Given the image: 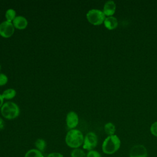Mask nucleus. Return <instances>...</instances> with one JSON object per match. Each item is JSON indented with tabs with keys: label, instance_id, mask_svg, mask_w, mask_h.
Masks as SVG:
<instances>
[{
	"label": "nucleus",
	"instance_id": "1",
	"mask_svg": "<svg viewBox=\"0 0 157 157\" xmlns=\"http://www.w3.org/2000/svg\"><path fill=\"white\" fill-rule=\"evenodd\" d=\"M84 137L82 132L76 129L69 130L66 134L65 137V142L66 145L74 149L78 148L83 145Z\"/></svg>",
	"mask_w": 157,
	"mask_h": 157
},
{
	"label": "nucleus",
	"instance_id": "2",
	"mask_svg": "<svg viewBox=\"0 0 157 157\" xmlns=\"http://www.w3.org/2000/svg\"><path fill=\"white\" fill-rule=\"evenodd\" d=\"M121 145L120 138L115 134L107 136L102 144V150L107 155H112L116 153Z\"/></svg>",
	"mask_w": 157,
	"mask_h": 157
},
{
	"label": "nucleus",
	"instance_id": "3",
	"mask_svg": "<svg viewBox=\"0 0 157 157\" xmlns=\"http://www.w3.org/2000/svg\"><path fill=\"white\" fill-rule=\"evenodd\" d=\"M1 112L4 118L8 120H12L19 115L20 109L15 103L7 102L4 103L1 107Z\"/></svg>",
	"mask_w": 157,
	"mask_h": 157
},
{
	"label": "nucleus",
	"instance_id": "4",
	"mask_svg": "<svg viewBox=\"0 0 157 157\" xmlns=\"http://www.w3.org/2000/svg\"><path fill=\"white\" fill-rule=\"evenodd\" d=\"M86 18L88 21L92 25L98 26L104 23L105 19V15L103 11L99 9H91L90 10L86 15Z\"/></svg>",
	"mask_w": 157,
	"mask_h": 157
},
{
	"label": "nucleus",
	"instance_id": "5",
	"mask_svg": "<svg viewBox=\"0 0 157 157\" xmlns=\"http://www.w3.org/2000/svg\"><path fill=\"white\" fill-rule=\"evenodd\" d=\"M98 144V137L93 132H88L84 137L83 148L88 151L93 150Z\"/></svg>",
	"mask_w": 157,
	"mask_h": 157
},
{
	"label": "nucleus",
	"instance_id": "6",
	"mask_svg": "<svg viewBox=\"0 0 157 157\" xmlns=\"http://www.w3.org/2000/svg\"><path fill=\"white\" fill-rule=\"evenodd\" d=\"M15 27L12 22L8 21H2L0 24V35L5 38L11 37L14 33Z\"/></svg>",
	"mask_w": 157,
	"mask_h": 157
},
{
	"label": "nucleus",
	"instance_id": "7",
	"mask_svg": "<svg viewBox=\"0 0 157 157\" xmlns=\"http://www.w3.org/2000/svg\"><path fill=\"white\" fill-rule=\"evenodd\" d=\"M147 150L143 145H134L130 149L129 157H147Z\"/></svg>",
	"mask_w": 157,
	"mask_h": 157
},
{
	"label": "nucleus",
	"instance_id": "8",
	"mask_svg": "<svg viewBox=\"0 0 157 157\" xmlns=\"http://www.w3.org/2000/svg\"><path fill=\"white\" fill-rule=\"evenodd\" d=\"M66 125L68 128L72 129L75 128L78 123V117L77 114L74 112H69L66 116Z\"/></svg>",
	"mask_w": 157,
	"mask_h": 157
},
{
	"label": "nucleus",
	"instance_id": "9",
	"mask_svg": "<svg viewBox=\"0 0 157 157\" xmlns=\"http://www.w3.org/2000/svg\"><path fill=\"white\" fill-rule=\"evenodd\" d=\"M116 4L113 1H107L104 4L103 12L105 16L111 17L115 12Z\"/></svg>",
	"mask_w": 157,
	"mask_h": 157
},
{
	"label": "nucleus",
	"instance_id": "10",
	"mask_svg": "<svg viewBox=\"0 0 157 157\" xmlns=\"http://www.w3.org/2000/svg\"><path fill=\"white\" fill-rule=\"evenodd\" d=\"M12 23L14 27L18 29H24L28 26V21L26 18L23 16H17L13 20Z\"/></svg>",
	"mask_w": 157,
	"mask_h": 157
},
{
	"label": "nucleus",
	"instance_id": "11",
	"mask_svg": "<svg viewBox=\"0 0 157 157\" xmlns=\"http://www.w3.org/2000/svg\"><path fill=\"white\" fill-rule=\"evenodd\" d=\"M118 23L117 19L113 16L106 17L104 21L105 27L109 30L115 29L118 26Z\"/></svg>",
	"mask_w": 157,
	"mask_h": 157
},
{
	"label": "nucleus",
	"instance_id": "12",
	"mask_svg": "<svg viewBox=\"0 0 157 157\" xmlns=\"http://www.w3.org/2000/svg\"><path fill=\"white\" fill-rule=\"evenodd\" d=\"M16 95V91L13 88H9L4 90L2 94L4 99H11Z\"/></svg>",
	"mask_w": 157,
	"mask_h": 157
},
{
	"label": "nucleus",
	"instance_id": "13",
	"mask_svg": "<svg viewBox=\"0 0 157 157\" xmlns=\"http://www.w3.org/2000/svg\"><path fill=\"white\" fill-rule=\"evenodd\" d=\"M104 131L109 136L114 135L115 132V125L109 122L104 125Z\"/></svg>",
	"mask_w": 157,
	"mask_h": 157
},
{
	"label": "nucleus",
	"instance_id": "14",
	"mask_svg": "<svg viewBox=\"0 0 157 157\" xmlns=\"http://www.w3.org/2000/svg\"><path fill=\"white\" fill-rule=\"evenodd\" d=\"M25 157H44V156L42 151L37 149H31L26 153Z\"/></svg>",
	"mask_w": 157,
	"mask_h": 157
},
{
	"label": "nucleus",
	"instance_id": "15",
	"mask_svg": "<svg viewBox=\"0 0 157 157\" xmlns=\"http://www.w3.org/2000/svg\"><path fill=\"white\" fill-rule=\"evenodd\" d=\"M5 17L6 18V21L12 22L13 20L15 18L16 16V12L15 10L12 9H9L6 10L5 13Z\"/></svg>",
	"mask_w": 157,
	"mask_h": 157
},
{
	"label": "nucleus",
	"instance_id": "16",
	"mask_svg": "<svg viewBox=\"0 0 157 157\" xmlns=\"http://www.w3.org/2000/svg\"><path fill=\"white\" fill-rule=\"evenodd\" d=\"M71 157H86L85 151L80 148H75L71 153Z\"/></svg>",
	"mask_w": 157,
	"mask_h": 157
},
{
	"label": "nucleus",
	"instance_id": "17",
	"mask_svg": "<svg viewBox=\"0 0 157 157\" xmlns=\"http://www.w3.org/2000/svg\"><path fill=\"white\" fill-rule=\"evenodd\" d=\"M35 146L36 147V149L40 151H42L45 150L46 147V142L44 139H39L36 141Z\"/></svg>",
	"mask_w": 157,
	"mask_h": 157
},
{
	"label": "nucleus",
	"instance_id": "18",
	"mask_svg": "<svg viewBox=\"0 0 157 157\" xmlns=\"http://www.w3.org/2000/svg\"><path fill=\"white\" fill-rule=\"evenodd\" d=\"M86 157H102L101 155L96 150H92L90 151H88V152L86 154Z\"/></svg>",
	"mask_w": 157,
	"mask_h": 157
},
{
	"label": "nucleus",
	"instance_id": "19",
	"mask_svg": "<svg viewBox=\"0 0 157 157\" xmlns=\"http://www.w3.org/2000/svg\"><path fill=\"white\" fill-rule=\"evenodd\" d=\"M150 132L152 135L157 137V121L154 122L150 126Z\"/></svg>",
	"mask_w": 157,
	"mask_h": 157
},
{
	"label": "nucleus",
	"instance_id": "20",
	"mask_svg": "<svg viewBox=\"0 0 157 157\" xmlns=\"http://www.w3.org/2000/svg\"><path fill=\"white\" fill-rule=\"evenodd\" d=\"M8 78L6 75L2 73H0V86H3L7 83Z\"/></svg>",
	"mask_w": 157,
	"mask_h": 157
},
{
	"label": "nucleus",
	"instance_id": "21",
	"mask_svg": "<svg viewBox=\"0 0 157 157\" xmlns=\"http://www.w3.org/2000/svg\"><path fill=\"white\" fill-rule=\"evenodd\" d=\"M47 157H64L63 155L60 153H58V152H53L51 153H49L47 156Z\"/></svg>",
	"mask_w": 157,
	"mask_h": 157
},
{
	"label": "nucleus",
	"instance_id": "22",
	"mask_svg": "<svg viewBox=\"0 0 157 157\" xmlns=\"http://www.w3.org/2000/svg\"><path fill=\"white\" fill-rule=\"evenodd\" d=\"M4 126H5V124H4V120L1 118H0V130L3 129L4 128Z\"/></svg>",
	"mask_w": 157,
	"mask_h": 157
},
{
	"label": "nucleus",
	"instance_id": "23",
	"mask_svg": "<svg viewBox=\"0 0 157 157\" xmlns=\"http://www.w3.org/2000/svg\"><path fill=\"white\" fill-rule=\"evenodd\" d=\"M4 98L2 96V94H0V107H1L2 106V105L4 104Z\"/></svg>",
	"mask_w": 157,
	"mask_h": 157
},
{
	"label": "nucleus",
	"instance_id": "24",
	"mask_svg": "<svg viewBox=\"0 0 157 157\" xmlns=\"http://www.w3.org/2000/svg\"><path fill=\"white\" fill-rule=\"evenodd\" d=\"M1 66L0 65V71H1Z\"/></svg>",
	"mask_w": 157,
	"mask_h": 157
}]
</instances>
